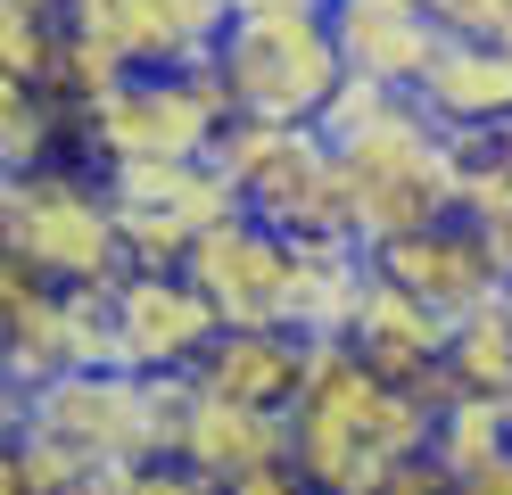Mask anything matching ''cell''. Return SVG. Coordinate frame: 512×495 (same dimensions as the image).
I'll return each mask as SVG.
<instances>
[{
    "label": "cell",
    "mask_w": 512,
    "mask_h": 495,
    "mask_svg": "<svg viewBox=\"0 0 512 495\" xmlns=\"http://www.w3.org/2000/svg\"><path fill=\"white\" fill-rule=\"evenodd\" d=\"M298 454V421L290 413H265V405H232V396H207L199 388V413H190V438H182V462L207 479H248L265 462Z\"/></svg>",
    "instance_id": "obj_17"
},
{
    "label": "cell",
    "mask_w": 512,
    "mask_h": 495,
    "mask_svg": "<svg viewBox=\"0 0 512 495\" xmlns=\"http://www.w3.org/2000/svg\"><path fill=\"white\" fill-rule=\"evenodd\" d=\"M455 487H463V495H512V446H504L496 462H479V471H463Z\"/></svg>",
    "instance_id": "obj_28"
},
{
    "label": "cell",
    "mask_w": 512,
    "mask_h": 495,
    "mask_svg": "<svg viewBox=\"0 0 512 495\" xmlns=\"http://www.w3.org/2000/svg\"><path fill=\"white\" fill-rule=\"evenodd\" d=\"M67 495H141V462H83Z\"/></svg>",
    "instance_id": "obj_27"
},
{
    "label": "cell",
    "mask_w": 512,
    "mask_h": 495,
    "mask_svg": "<svg viewBox=\"0 0 512 495\" xmlns=\"http://www.w3.org/2000/svg\"><path fill=\"white\" fill-rule=\"evenodd\" d=\"M380 495H463V487H455V471H446L438 454H422V462H397Z\"/></svg>",
    "instance_id": "obj_26"
},
{
    "label": "cell",
    "mask_w": 512,
    "mask_h": 495,
    "mask_svg": "<svg viewBox=\"0 0 512 495\" xmlns=\"http://www.w3.org/2000/svg\"><path fill=\"white\" fill-rule=\"evenodd\" d=\"M240 17H331V0H240Z\"/></svg>",
    "instance_id": "obj_29"
},
{
    "label": "cell",
    "mask_w": 512,
    "mask_h": 495,
    "mask_svg": "<svg viewBox=\"0 0 512 495\" xmlns=\"http://www.w3.org/2000/svg\"><path fill=\"white\" fill-rule=\"evenodd\" d=\"M215 66L232 83V108L273 124H323V108L347 83V50L331 17H232Z\"/></svg>",
    "instance_id": "obj_6"
},
{
    "label": "cell",
    "mask_w": 512,
    "mask_h": 495,
    "mask_svg": "<svg viewBox=\"0 0 512 495\" xmlns=\"http://www.w3.org/2000/svg\"><path fill=\"white\" fill-rule=\"evenodd\" d=\"M372 264H380V273H397L413 297H430V306H438L446 322L512 289L504 256L488 248V231H479L471 215H446V223L405 231V240H380V248H372Z\"/></svg>",
    "instance_id": "obj_11"
},
{
    "label": "cell",
    "mask_w": 512,
    "mask_h": 495,
    "mask_svg": "<svg viewBox=\"0 0 512 495\" xmlns=\"http://www.w3.org/2000/svg\"><path fill=\"white\" fill-rule=\"evenodd\" d=\"M9 429H42L83 462H157L149 429V372L124 363H91V372H58L42 388L9 396Z\"/></svg>",
    "instance_id": "obj_8"
},
{
    "label": "cell",
    "mask_w": 512,
    "mask_h": 495,
    "mask_svg": "<svg viewBox=\"0 0 512 495\" xmlns=\"http://www.w3.org/2000/svg\"><path fill=\"white\" fill-rule=\"evenodd\" d=\"M0 248L34 256L50 281H116V273H133L116 190L91 182L83 165H67V157L34 165V174H9V198H0Z\"/></svg>",
    "instance_id": "obj_4"
},
{
    "label": "cell",
    "mask_w": 512,
    "mask_h": 495,
    "mask_svg": "<svg viewBox=\"0 0 512 495\" xmlns=\"http://www.w3.org/2000/svg\"><path fill=\"white\" fill-rule=\"evenodd\" d=\"M504 297H512V289H504Z\"/></svg>",
    "instance_id": "obj_31"
},
{
    "label": "cell",
    "mask_w": 512,
    "mask_h": 495,
    "mask_svg": "<svg viewBox=\"0 0 512 495\" xmlns=\"http://www.w3.org/2000/svg\"><path fill=\"white\" fill-rule=\"evenodd\" d=\"M91 17L108 25V42L124 50L133 75H190V66H207L223 50L240 0H108Z\"/></svg>",
    "instance_id": "obj_12"
},
{
    "label": "cell",
    "mask_w": 512,
    "mask_h": 495,
    "mask_svg": "<svg viewBox=\"0 0 512 495\" xmlns=\"http://www.w3.org/2000/svg\"><path fill=\"white\" fill-rule=\"evenodd\" d=\"M83 479V454H67L42 429H9V471H0V495H67Z\"/></svg>",
    "instance_id": "obj_21"
},
{
    "label": "cell",
    "mask_w": 512,
    "mask_h": 495,
    "mask_svg": "<svg viewBox=\"0 0 512 495\" xmlns=\"http://www.w3.org/2000/svg\"><path fill=\"white\" fill-rule=\"evenodd\" d=\"M124 215V256L133 264H190L199 231H215L223 215H240L248 198L215 157H124L100 165Z\"/></svg>",
    "instance_id": "obj_7"
},
{
    "label": "cell",
    "mask_w": 512,
    "mask_h": 495,
    "mask_svg": "<svg viewBox=\"0 0 512 495\" xmlns=\"http://www.w3.org/2000/svg\"><path fill=\"white\" fill-rule=\"evenodd\" d=\"M446 42H504L512 50V0H430Z\"/></svg>",
    "instance_id": "obj_23"
},
{
    "label": "cell",
    "mask_w": 512,
    "mask_h": 495,
    "mask_svg": "<svg viewBox=\"0 0 512 495\" xmlns=\"http://www.w3.org/2000/svg\"><path fill=\"white\" fill-rule=\"evenodd\" d=\"M397 99H413V91L372 83V75H347V83H339V99L323 108V132H331V141H356V132H372L380 116H397Z\"/></svg>",
    "instance_id": "obj_22"
},
{
    "label": "cell",
    "mask_w": 512,
    "mask_h": 495,
    "mask_svg": "<svg viewBox=\"0 0 512 495\" xmlns=\"http://www.w3.org/2000/svg\"><path fill=\"white\" fill-rule=\"evenodd\" d=\"M290 421H298V462L323 495H380L397 462H422L438 446V413L405 380H380L347 339H314Z\"/></svg>",
    "instance_id": "obj_1"
},
{
    "label": "cell",
    "mask_w": 512,
    "mask_h": 495,
    "mask_svg": "<svg viewBox=\"0 0 512 495\" xmlns=\"http://www.w3.org/2000/svg\"><path fill=\"white\" fill-rule=\"evenodd\" d=\"M339 157H347V174H356L364 248L463 215V141L422 108V99H397V116H380L372 132L339 141Z\"/></svg>",
    "instance_id": "obj_3"
},
{
    "label": "cell",
    "mask_w": 512,
    "mask_h": 495,
    "mask_svg": "<svg viewBox=\"0 0 512 495\" xmlns=\"http://www.w3.org/2000/svg\"><path fill=\"white\" fill-rule=\"evenodd\" d=\"M504 446H512V396H471L463 388L455 405L438 413V446L430 454L463 479V471H479V462H496Z\"/></svg>",
    "instance_id": "obj_20"
},
{
    "label": "cell",
    "mask_w": 512,
    "mask_h": 495,
    "mask_svg": "<svg viewBox=\"0 0 512 495\" xmlns=\"http://www.w3.org/2000/svg\"><path fill=\"white\" fill-rule=\"evenodd\" d=\"M413 99L446 132H512V50L504 42H438Z\"/></svg>",
    "instance_id": "obj_16"
},
{
    "label": "cell",
    "mask_w": 512,
    "mask_h": 495,
    "mask_svg": "<svg viewBox=\"0 0 512 495\" xmlns=\"http://www.w3.org/2000/svg\"><path fill=\"white\" fill-rule=\"evenodd\" d=\"M215 165L240 182L248 215H265L290 240H364L356 223V174L323 124H273V116H232L215 141Z\"/></svg>",
    "instance_id": "obj_2"
},
{
    "label": "cell",
    "mask_w": 512,
    "mask_h": 495,
    "mask_svg": "<svg viewBox=\"0 0 512 495\" xmlns=\"http://www.w3.org/2000/svg\"><path fill=\"white\" fill-rule=\"evenodd\" d=\"M232 83L223 66H190V75H124L108 99L83 108V157L124 165V157H215L223 124H232Z\"/></svg>",
    "instance_id": "obj_5"
},
{
    "label": "cell",
    "mask_w": 512,
    "mask_h": 495,
    "mask_svg": "<svg viewBox=\"0 0 512 495\" xmlns=\"http://www.w3.org/2000/svg\"><path fill=\"white\" fill-rule=\"evenodd\" d=\"M306 363L314 339L290 322H248V330H223V339L199 355V388L207 396H232V405H265V413H290L298 388H306Z\"/></svg>",
    "instance_id": "obj_15"
},
{
    "label": "cell",
    "mask_w": 512,
    "mask_h": 495,
    "mask_svg": "<svg viewBox=\"0 0 512 495\" xmlns=\"http://www.w3.org/2000/svg\"><path fill=\"white\" fill-rule=\"evenodd\" d=\"M331 33L347 50V75H372L397 91H422L430 58L446 42L430 0H331Z\"/></svg>",
    "instance_id": "obj_13"
},
{
    "label": "cell",
    "mask_w": 512,
    "mask_h": 495,
    "mask_svg": "<svg viewBox=\"0 0 512 495\" xmlns=\"http://www.w3.org/2000/svg\"><path fill=\"white\" fill-rule=\"evenodd\" d=\"M67 141L83 149V108H75V99L34 91V83L0 91V157H9V174H34V165L67 157Z\"/></svg>",
    "instance_id": "obj_18"
},
{
    "label": "cell",
    "mask_w": 512,
    "mask_h": 495,
    "mask_svg": "<svg viewBox=\"0 0 512 495\" xmlns=\"http://www.w3.org/2000/svg\"><path fill=\"white\" fill-rule=\"evenodd\" d=\"M141 495H223V479L190 471L182 454H157V462H141Z\"/></svg>",
    "instance_id": "obj_24"
},
{
    "label": "cell",
    "mask_w": 512,
    "mask_h": 495,
    "mask_svg": "<svg viewBox=\"0 0 512 495\" xmlns=\"http://www.w3.org/2000/svg\"><path fill=\"white\" fill-rule=\"evenodd\" d=\"M58 9H67V17H91V9H108V0H58Z\"/></svg>",
    "instance_id": "obj_30"
},
{
    "label": "cell",
    "mask_w": 512,
    "mask_h": 495,
    "mask_svg": "<svg viewBox=\"0 0 512 495\" xmlns=\"http://www.w3.org/2000/svg\"><path fill=\"white\" fill-rule=\"evenodd\" d=\"M215 339H223V314L182 264L116 273V363L124 372H199V355Z\"/></svg>",
    "instance_id": "obj_10"
},
{
    "label": "cell",
    "mask_w": 512,
    "mask_h": 495,
    "mask_svg": "<svg viewBox=\"0 0 512 495\" xmlns=\"http://www.w3.org/2000/svg\"><path fill=\"white\" fill-rule=\"evenodd\" d=\"M223 495H323V487L306 479V462H298V454H281V462H265V471H248V479H232Z\"/></svg>",
    "instance_id": "obj_25"
},
{
    "label": "cell",
    "mask_w": 512,
    "mask_h": 495,
    "mask_svg": "<svg viewBox=\"0 0 512 495\" xmlns=\"http://www.w3.org/2000/svg\"><path fill=\"white\" fill-rule=\"evenodd\" d=\"M446 330H455V322H446L430 297H413L397 273H380V264H372L364 306H356V322H347V347H356L380 380H405L413 388L422 372L446 363Z\"/></svg>",
    "instance_id": "obj_14"
},
{
    "label": "cell",
    "mask_w": 512,
    "mask_h": 495,
    "mask_svg": "<svg viewBox=\"0 0 512 495\" xmlns=\"http://www.w3.org/2000/svg\"><path fill=\"white\" fill-rule=\"evenodd\" d=\"M446 372L471 396H512V297H488V306L455 314V330H446Z\"/></svg>",
    "instance_id": "obj_19"
},
{
    "label": "cell",
    "mask_w": 512,
    "mask_h": 495,
    "mask_svg": "<svg viewBox=\"0 0 512 495\" xmlns=\"http://www.w3.org/2000/svg\"><path fill=\"white\" fill-rule=\"evenodd\" d=\"M190 281L215 297L223 330H248V322H290L298 306V240L273 231L265 215H223L215 231H199V248L182 264Z\"/></svg>",
    "instance_id": "obj_9"
}]
</instances>
